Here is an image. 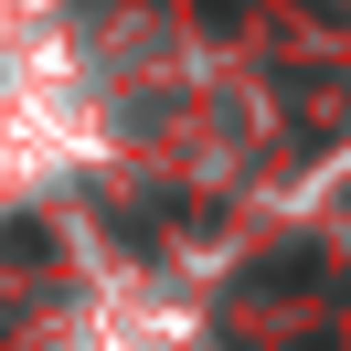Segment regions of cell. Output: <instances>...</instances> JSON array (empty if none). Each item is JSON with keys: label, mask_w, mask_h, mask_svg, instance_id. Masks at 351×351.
I'll use <instances>...</instances> for the list:
<instances>
[{"label": "cell", "mask_w": 351, "mask_h": 351, "mask_svg": "<svg viewBox=\"0 0 351 351\" xmlns=\"http://www.w3.org/2000/svg\"><path fill=\"white\" fill-rule=\"evenodd\" d=\"M192 11H202V32H234L245 22V0H192Z\"/></svg>", "instance_id": "1"}, {"label": "cell", "mask_w": 351, "mask_h": 351, "mask_svg": "<svg viewBox=\"0 0 351 351\" xmlns=\"http://www.w3.org/2000/svg\"><path fill=\"white\" fill-rule=\"evenodd\" d=\"M298 351H341V341H298Z\"/></svg>", "instance_id": "2"}]
</instances>
